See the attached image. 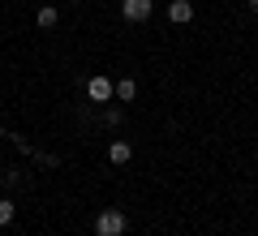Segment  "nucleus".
<instances>
[{
	"instance_id": "1",
	"label": "nucleus",
	"mask_w": 258,
	"mask_h": 236,
	"mask_svg": "<svg viewBox=\"0 0 258 236\" xmlns=\"http://www.w3.org/2000/svg\"><path fill=\"white\" fill-rule=\"evenodd\" d=\"M125 232H129L125 210L108 206V210H99V215H95V236H125Z\"/></svg>"
},
{
	"instance_id": "2",
	"label": "nucleus",
	"mask_w": 258,
	"mask_h": 236,
	"mask_svg": "<svg viewBox=\"0 0 258 236\" xmlns=\"http://www.w3.org/2000/svg\"><path fill=\"white\" fill-rule=\"evenodd\" d=\"M151 9H155V0H120V18L125 22H147Z\"/></svg>"
},
{
	"instance_id": "3",
	"label": "nucleus",
	"mask_w": 258,
	"mask_h": 236,
	"mask_svg": "<svg viewBox=\"0 0 258 236\" xmlns=\"http://www.w3.org/2000/svg\"><path fill=\"white\" fill-rule=\"evenodd\" d=\"M86 95H91L95 103H112L116 95H112V77H91L86 82Z\"/></svg>"
},
{
	"instance_id": "4",
	"label": "nucleus",
	"mask_w": 258,
	"mask_h": 236,
	"mask_svg": "<svg viewBox=\"0 0 258 236\" xmlns=\"http://www.w3.org/2000/svg\"><path fill=\"white\" fill-rule=\"evenodd\" d=\"M112 95H116L120 103H134L138 99V82H134V77H120V82H112Z\"/></svg>"
},
{
	"instance_id": "5",
	"label": "nucleus",
	"mask_w": 258,
	"mask_h": 236,
	"mask_svg": "<svg viewBox=\"0 0 258 236\" xmlns=\"http://www.w3.org/2000/svg\"><path fill=\"white\" fill-rule=\"evenodd\" d=\"M168 18H172L176 26H185V22L194 18V5H189V0H172V5H168Z\"/></svg>"
},
{
	"instance_id": "6",
	"label": "nucleus",
	"mask_w": 258,
	"mask_h": 236,
	"mask_svg": "<svg viewBox=\"0 0 258 236\" xmlns=\"http://www.w3.org/2000/svg\"><path fill=\"white\" fill-rule=\"evenodd\" d=\"M129 154H134V146H129V142H112L108 146V159H112V164H129Z\"/></svg>"
},
{
	"instance_id": "7",
	"label": "nucleus",
	"mask_w": 258,
	"mask_h": 236,
	"mask_svg": "<svg viewBox=\"0 0 258 236\" xmlns=\"http://www.w3.org/2000/svg\"><path fill=\"white\" fill-rule=\"evenodd\" d=\"M35 22H39V26H43V30H52V26H56V22H60V13H56V9H52V5H43V9H39V13H35Z\"/></svg>"
},
{
	"instance_id": "8",
	"label": "nucleus",
	"mask_w": 258,
	"mask_h": 236,
	"mask_svg": "<svg viewBox=\"0 0 258 236\" xmlns=\"http://www.w3.org/2000/svg\"><path fill=\"white\" fill-rule=\"evenodd\" d=\"M13 215H18V210H13V202L5 198V202H0V227H9V223H13Z\"/></svg>"
},
{
	"instance_id": "9",
	"label": "nucleus",
	"mask_w": 258,
	"mask_h": 236,
	"mask_svg": "<svg viewBox=\"0 0 258 236\" xmlns=\"http://www.w3.org/2000/svg\"><path fill=\"white\" fill-rule=\"evenodd\" d=\"M103 120H108V125H112V129H116V125H120V120H125V112H120V108H108V112H103Z\"/></svg>"
},
{
	"instance_id": "10",
	"label": "nucleus",
	"mask_w": 258,
	"mask_h": 236,
	"mask_svg": "<svg viewBox=\"0 0 258 236\" xmlns=\"http://www.w3.org/2000/svg\"><path fill=\"white\" fill-rule=\"evenodd\" d=\"M249 13H254V18H258V0H249Z\"/></svg>"
}]
</instances>
